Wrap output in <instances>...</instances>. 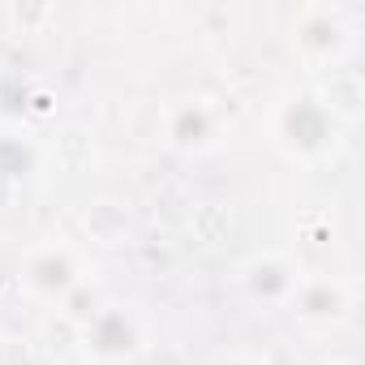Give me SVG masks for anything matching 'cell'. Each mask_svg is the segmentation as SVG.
Wrapping results in <instances>:
<instances>
[{
    "instance_id": "6da1fadb",
    "label": "cell",
    "mask_w": 365,
    "mask_h": 365,
    "mask_svg": "<svg viewBox=\"0 0 365 365\" xmlns=\"http://www.w3.org/2000/svg\"><path fill=\"white\" fill-rule=\"evenodd\" d=\"M279 138L297 155L327 150L335 142V116L322 108V99H292L279 116Z\"/></svg>"
},
{
    "instance_id": "7a4b0ae2",
    "label": "cell",
    "mask_w": 365,
    "mask_h": 365,
    "mask_svg": "<svg viewBox=\"0 0 365 365\" xmlns=\"http://www.w3.org/2000/svg\"><path fill=\"white\" fill-rule=\"evenodd\" d=\"M22 279H26L31 292L48 297V301H65V297L78 288V262H73L69 250H56V245H52V250H35V254L26 258Z\"/></svg>"
},
{
    "instance_id": "3957f363",
    "label": "cell",
    "mask_w": 365,
    "mask_h": 365,
    "mask_svg": "<svg viewBox=\"0 0 365 365\" xmlns=\"http://www.w3.org/2000/svg\"><path fill=\"white\" fill-rule=\"evenodd\" d=\"M86 348L95 356H129L138 348V322L125 309L103 305L86 318Z\"/></svg>"
},
{
    "instance_id": "277c9868",
    "label": "cell",
    "mask_w": 365,
    "mask_h": 365,
    "mask_svg": "<svg viewBox=\"0 0 365 365\" xmlns=\"http://www.w3.org/2000/svg\"><path fill=\"white\" fill-rule=\"evenodd\" d=\"M288 309L297 318H309V322L339 318L344 314V288L335 279H297V288L288 297Z\"/></svg>"
},
{
    "instance_id": "5b68a950",
    "label": "cell",
    "mask_w": 365,
    "mask_h": 365,
    "mask_svg": "<svg viewBox=\"0 0 365 365\" xmlns=\"http://www.w3.org/2000/svg\"><path fill=\"white\" fill-rule=\"evenodd\" d=\"M297 279H301V275H292V267L279 262V258H254V262L245 267V284H250V292L262 297V301H284V305H288Z\"/></svg>"
},
{
    "instance_id": "8992f818",
    "label": "cell",
    "mask_w": 365,
    "mask_h": 365,
    "mask_svg": "<svg viewBox=\"0 0 365 365\" xmlns=\"http://www.w3.org/2000/svg\"><path fill=\"white\" fill-rule=\"evenodd\" d=\"M215 365H258V361H250V356H224V361H215Z\"/></svg>"
},
{
    "instance_id": "52a82bcc",
    "label": "cell",
    "mask_w": 365,
    "mask_h": 365,
    "mask_svg": "<svg viewBox=\"0 0 365 365\" xmlns=\"http://www.w3.org/2000/svg\"><path fill=\"white\" fill-rule=\"evenodd\" d=\"M335 365H352V361H335Z\"/></svg>"
}]
</instances>
